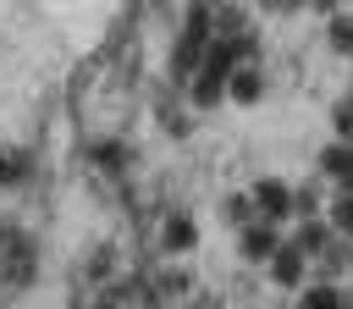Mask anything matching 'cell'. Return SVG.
Segmentation results:
<instances>
[{"label": "cell", "mask_w": 353, "mask_h": 309, "mask_svg": "<svg viewBox=\"0 0 353 309\" xmlns=\"http://www.w3.org/2000/svg\"><path fill=\"white\" fill-rule=\"evenodd\" d=\"M325 44H331L342 61H353V17H331V22H325Z\"/></svg>", "instance_id": "4fadbf2b"}, {"label": "cell", "mask_w": 353, "mask_h": 309, "mask_svg": "<svg viewBox=\"0 0 353 309\" xmlns=\"http://www.w3.org/2000/svg\"><path fill=\"white\" fill-rule=\"evenodd\" d=\"M210 39H215V28H210V6H188V11H182V33L171 39V55H165V83H171V88H188V77L199 72Z\"/></svg>", "instance_id": "6da1fadb"}, {"label": "cell", "mask_w": 353, "mask_h": 309, "mask_svg": "<svg viewBox=\"0 0 353 309\" xmlns=\"http://www.w3.org/2000/svg\"><path fill=\"white\" fill-rule=\"evenodd\" d=\"M265 83H270L265 61H237L232 77H226V99H232V105H259V99H265Z\"/></svg>", "instance_id": "277c9868"}, {"label": "cell", "mask_w": 353, "mask_h": 309, "mask_svg": "<svg viewBox=\"0 0 353 309\" xmlns=\"http://www.w3.org/2000/svg\"><path fill=\"white\" fill-rule=\"evenodd\" d=\"M248 204H254V221H265L276 232H281V221H292V188L281 177H259L248 188Z\"/></svg>", "instance_id": "7a4b0ae2"}, {"label": "cell", "mask_w": 353, "mask_h": 309, "mask_svg": "<svg viewBox=\"0 0 353 309\" xmlns=\"http://www.w3.org/2000/svg\"><path fill=\"white\" fill-rule=\"evenodd\" d=\"M331 210H325V226H331V237H353V193H336V199H325Z\"/></svg>", "instance_id": "8fae6325"}, {"label": "cell", "mask_w": 353, "mask_h": 309, "mask_svg": "<svg viewBox=\"0 0 353 309\" xmlns=\"http://www.w3.org/2000/svg\"><path fill=\"white\" fill-rule=\"evenodd\" d=\"M331 127H336V143H347V149H353V94L331 105Z\"/></svg>", "instance_id": "5bb4252c"}, {"label": "cell", "mask_w": 353, "mask_h": 309, "mask_svg": "<svg viewBox=\"0 0 353 309\" xmlns=\"http://www.w3.org/2000/svg\"><path fill=\"white\" fill-rule=\"evenodd\" d=\"M276 248H281V232H276V226H265V221H254V226H243V232H237V254H243L248 265H265Z\"/></svg>", "instance_id": "52a82bcc"}, {"label": "cell", "mask_w": 353, "mask_h": 309, "mask_svg": "<svg viewBox=\"0 0 353 309\" xmlns=\"http://www.w3.org/2000/svg\"><path fill=\"white\" fill-rule=\"evenodd\" d=\"M154 248H160L165 259H188V254L199 248V221H193L188 210H171V215L160 221V237H154Z\"/></svg>", "instance_id": "3957f363"}, {"label": "cell", "mask_w": 353, "mask_h": 309, "mask_svg": "<svg viewBox=\"0 0 353 309\" xmlns=\"http://www.w3.org/2000/svg\"><path fill=\"white\" fill-rule=\"evenodd\" d=\"M314 177H331L342 193H353V149L347 143H325V149H314Z\"/></svg>", "instance_id": "8992f818"}, {"label": "cell", "mask_w": 353, "mask_h": 309, "mask_svg": "<svg viewBox=\"0 0 353 309\" xmlns=\"http://www.w3.org/2000/svg\"><path fill=\"white\" fill-rule=\"evenodd\" d=\"M221 221H226L232 232L254 226V204H248V193H226V199H221Z\"/></svg>", "instance_id": "7c38bea8"}, {"label": "cell", "mask_w": 353, "mask_h": 309, "mask_svg": "<svg viewBox=\"0 0 353 309\" xmlns=\"http://www.w3.org/2000/svg\"><path fill=\"white\" fill-rule=\"evenodd\" d=\"M265 270H270V281H276L281 292H298V287L309 281V259H303V254H298V248H292L287 237H281V248H276V254L265 259Z\"/></svg>", "instance_id": "5b68a950"}, {"label": "cell", "mask_w": 353, "mask_h": 309, "mask_svg": "<svg viewBox=\"0 0 353 309\" xmlns=\"http://www.w3.org/2000/svg\"><path fill=\"white\" fill-rule=\"evenodd\" d=\"M342 303H347V287L342 281L336 287L331 281H303L298 298H292V309H342Z\"/></svg>", "instance_id": "ba28073f"}, {"label": "cell", "mask_w": 353, "mask_h": 309, "mask_svg": "<svg viewBox=\"0 0 353 309\" xmlns=\"http://www.w3.org/2000/svg\"><path fill=\"white\" fill-rule=\"evenodd\" d=\"M287 243H292L303 259H320V254H325V243H331V226H325V221H303Z\"/></svg>", "instance_id": "9c48e42d"}, {"label": "cell", "mask_w": 353, "mask_h": 309, "mask_svg": "<svg viewBox=\"0 0 353 309\" xmlns=\"http://www.w3.org/2000/svg\"><path fill=\"white\" fill-rule=\"evenodd\" d=\"M292 215H298V221H325V188H320V182L292 188Z\"/></svg>", "instance_id": "30bf717a"}]
</instances>
